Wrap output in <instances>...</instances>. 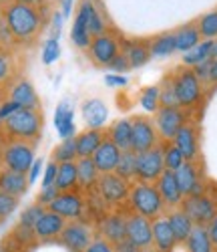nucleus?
Returning a JSON list of instances; mask_svg holds the SVG:
<instances>
[{
  "label": "nucleus",
  "instance_id": "nucleus-42",
  "mask_svg": "<svg viewBox=\"0 0 217 252\" xmlns=\"http://www.w3.org/2000/svg\"><path fill=\"white\" fill-rule=\"evenodd\" d=\"M163 161H165V170L175 172V170H179V167L185 163V158L179 152L177 145L173 141H169V143L163 145Z\"/></svg>",
  "mask_w": 217,
  "mask_h": 252
},
{
  "label": "nucleus",
  "instance_id": "nucleus-38",
  "mask_svg": "<svg viewBox=\"0 0 217 252\" xmlns=\"http://www.w3.org/2000/svg\"><path fill=\"white\" fill-rule=\"evenodd\" d=\"M117 176L125 178L127 182H135L137 180V154L133 150H127L121 154V159L117 163Z\"/></svg>",
  "mask_w": 217,
  "mask_h": 252
},
{
  "label": "nucleus",
  "instance_id": "nucleus-64",
  "mask_svg": "<svg viewBox=\"0 0 217 252\" xmlns=\"http://www.w3.org/2000/svg\"><path fill=\"white\" fill-rule=\"evenodd\" d=\"M0 8H2V6H0Z\"/></svg>",
  "mask_w": 217,
  "mask_h": 252
},
{
  "label": "nucleus",
  "instance_id": "nucleus-21",
  "mask_svg": "<svg viewBox=\"0 0 217 252\" xmlns=\"http://www.w3.org/2000/svg\"><path fill=\"white\" fill-rule=\"evenodd\" d=\"M67 224L69 222L64 220L62 216H58V214L51 212V210H47V212L40 216V220L36 222L32 232H34V236L38 240H51V238H58Z\"/></svg>",
  "mask_w": 217,
  "mask_h": 252
},
{
  "label": "nucleus",
  "instance_id": "nucleus-59",
  "mask_svg": "<svg viewBox=\"0 0 217 252\" xmlns=\"http://www.w3.org/2000/svg\"><path fill=\"white\" fill-rule=\"evenodd\" d=\"M73 2H75V0H60V10H62V16H64V18L71 16V12H73Z\"/></svg>",
  "mask_w": 217,
  "mask_h": 252
},
{
  "label": "nucleus",
  "instance_id": "nucleus-32",
  "mask_svg": "<svg viewBox=\"0 0 217 252\" xmlns=\"http://www.w3.org/2000/svg\"><path fill=\"white\" fill-rule=\"evenodd\" d=\"M173 34H175V49L183 55L201 43V34H199L197 25H185Z\"/></svg>",
  "mask_w": 217,
  "mask_h": 252
},
{
  "label": "nucleus",
  "instance_id": "nucleus-18",
  "mask_svg": "<svg viewBox=\"0 0 217 252\" xmlns=\"http://www.w3.org/2000/svg\"><path fill=\"white\" fill-rule=\"evenodd\" d=\"M155 186H157V190H159V194H161V198H163V202H165V208H169V210L181 208L185 196H183V192L179 190L175 172L165 170V172L161 174V178L155 182Z\"/></svg>",
  "mask_w": 217,
  "mask_h": 252
},
{
  "label": "nucleus",
  "instance_id": "nucleus-20",
  "mask_svg": "<svg viewBox=\"0 0 217 252\" xmlns=\"http://www.w3.org/2000/svg\"><path fill=\"white\" fill-rule=\"evenodd\" d=\"M121 154L123 152L117 148V145L108 137H105V141L101 143V148L93 156V161L97 165L99 174H113L117 170V163L121 159Z\"/></svg>",
  "mask_w": 217,
  "mask_h": 252
},
{
  "label": "nucleus",
  "instance_id": "nucleus-27",
  "mask_svg": "<svg viewBox=\"0 0 217 252\" xmlns=\"http://www.w3.org/2000/svg\"><path fill=\"white\" fill-rule=\"evenodd\" d=\"M107 133L103 129H84L82 133L75 135L77 139V156L79 158H93L95 152L101 148Z\"/></svg>",
  "mask_w": 217,
  "mask_h": 252
},
{
  "label": "nucleus",
  "instance_id": "nucleus-49",
  "mask_svg": "<svg viewBox=\"0 0 217 252\" xmlns=\"http://www.w3.org/2000/svg\"><path fill=\"white\" fill-rule=\"evenodd\" d=\"M84 252H117V248H115V244L107 242L105 238L95 236V238H93V242L89 244V248H86Z\"/></svg>",
  "mask_w": 217,
  "mask_h": 252
},
{
  "label": "nucleus",
  "instance_id": "nucleus-19",
  "mask_svg": "<svg viewBox=\"0 0 217 252\" xmlns=\"http://www.w3.org/2000/svg\"><path fill=\"white\" fill-rule=\"evenodd\" d=\"M173 143L179 148L185 161H195L199 158V135L193 123H185L175 135V139H173Z\"/></svg>",
  "mask_w": 217,
  "mask_h": 252
},
{
  "label": "nucleus",
  "instance_id": "nucleus-29",
  "mask_svg": "<svg viewBox=\"0 0 217 252\" xmlns=\"http://www.w3.org/2000/svg\"><path fill=\"white\" fill-rule=\"evenodd\" d=\"M107 137L111 139L121 152L131 150V143H133V125H131V119H119V121H115L111 127H108Z\"/></svg>",
  "mask_w": 217,
  "mask_h": 252
},
{
  "label": "nucleus",
  "instance_id": "nucleus-55",
  "mask_svg": "<svg viewBox=\"0 0 217 252\" xmlns=\"http://www.w3.org/2000/svg\"><path fill=\"white\" fill-rule=\"evenodd\" d=\"M62 20H64L62 12H60V10H56V12L53 14V38H58L60 29H62Z\"/></svg>",
  "mask_w": 217,
  "mask_h": 252
},
{
  "label": "nucleus",
  "instance_id": "nucleus-4",
  "mask_svg": "<svg viewBox=\"0 0 217 252\" xmlns=\"http://www.w3.org/2000/svg\"><path fill=\"white\" fill-rule=\"evenodd\" d=\"M171 79H173V89H175V95H177V101H179L181 109H191L201 101L203 83L199 81V77L195 75L193 69L183 67Z\"/></svg>",
  "mask_w": 217,
  "mask_h": 252
},
{
  "label": "nucleus",
  "instance_id": "nucleus-11",
  "mask_svg": "<svg viewBox=\"0 0 217 252\" xmlns=\"http://www.w3.org/2000/svg\"><path fill=\"white\" fill-rule=\"evenodd\" d=\"M131 125H133V143H131V150L135 154H143V152H149L159 145V133H157V127L155 123L151 121L149 117H133L131 119Z\"/></svg>",
  "mask_w": 217,
  "mask_h": 252
},
{
  "label": "nucleus",
  "instance_id": "nucleus-17",
  "mask_svg": "<svg viewBox=\"0 0 217 252\" xmlns=\"http://www.w3.org/2000/svg\"><path fill=\"white\" fill-rule=\"evenodd\" d=\"M8 99L14 101L20 109H34V111L40 109V99L36 95L34 85L28 79L14 81L10 85V89H8Z\"/></svg>",
  "mask_w": 217,
  "mask_h": 252
},
{
  "label": "nucleus",
  "instance_id": "nucleus-40",
  "mask_svg": "<svg viewBox=\"0 0 217 252\" xmlns=\"http://www.w3.org/2000/svg\"><path fill=\"white\" fill-rule=\"evenodd\" d=\"M161 87L159 85H151V87H145L139 95V105L143 107V111L147 113H157V109L161 107Z\"/></svg>",
  "mask_w": 217,
  "mask_h": 252
},
{
  "label": "nucleus",
  "instance_id": "nucleus-57",
  "mask_svg": "<svg viewBox=\"0 0 217 252\" xmlns=\"http://www.w3.org/2000/svg\"><path fill=\"white\" fill-rule=\"evenodd\" d=\"M115 248H117V252H141L129 238H125V240H121L119 244H115Z\"/></svg>",
  "mask_w": 217,
  "mask_h": 252
},
{
  "label": "nucleus",
  "instance_id": "nucleus-26",
  "mask_svg": "<svg viewBox=\"0 0 217 252\" xmlns=\"http://www.w3.org/2000/svg\"><path fill=\"white\" fill-rule=\"evenodd\" d=\"M153 246L157 248V252H171L177 246L167 216H159L153 220Z\"/></svg>",
  "mask_w": 217,
  "mask_h": 252
},
{
  "label": "nucleus",
  "instance_id": "nucleus-7",
  "mask_svg": "<svg viewBox=\"0 0 217 252\" xmlns=\"http://www.w3.org/2000/svg\"><path fill=\"white\" fill-rule=\"evenodd\" d=\"M181 210L189 216L195 226H207L217 216V202L209 194L187 196L181 204Z\"/></svg>",
  "mask_w": 217,
  "mask_h": 252
},
{
  "label": "nucleus",
  "instance_id": "nucleus-54",
  "mask_svg": "<svg viewBox=\"0 0 217 252\" xmlns=\"http://www.w3.org/2000/svg\"><path fill=\"white\" fill-rule=\"evenodd\" d=\"M105 85H108V87H127L129 79L125 75H105Z\"/></svg>",
  "mask_w": 217,
  "mask_h": 252
},
{
  "label": "nucleus",
  "instance_id": "nucleus-35",
  "mask_svg": "<svg viewBox=\"0 0 217 252\" xmlns=\"http://www.w3.org/2000/svg\"><path fill=\"white\" fill-rule=\"evenodd\" d=\"M211 51H213V40L203 38L197 47H193L191 51H187L183 55V65L189 67V69H195L197 65H201V63L211 59Z\"/></svg>",
  "mask_w": 217,
  "mask_h": 252
},
{
  "label": "nucleus",
  "instance_id": "nucleus-23",
  "mask_svg": "<svg viewBox=\"0 0 217 252\" xmlns=\"http://www.w3.org/2000/svg\"><path fill=\"white\" fill-rule=\"evenodd\" d=\"M54 127H56V133H58L60 139H71L77 133V127H75V109H73V105L67 99L60 101L56 111H54Z\"/></svg>",
  "mask_w": 217,
  "mask_h": 252
},
{
  "label": "nucleus",
  "instance_id": "nucleus-36",
  "mask_svg": "<svg viewBox=\"0 0 217 252\" xmlns=\"http://www.w3.org/2000/svg\"><path fill=\"white\" fill-rule=\"evenodd\" d=\"M71 40L73 45L77 49H86L89 51L91 43H93V36L89 34V31H86V23H84V16L81 12H77L75 16V23H73V29H71Z\"/></svg>",
  "mask_w": 217,
  "mask_h": 252
},
{
  "label": "nucleus",
  "instance_id": "nucleus-13",
  "mask_svg": "<svg viewBox=\"0 0 217 252\" xmlns=\"http://www.w3.org/2000/svg\"><path fill=\"white\" fill-rule=\"evenodd\" d=\"M119 53H121V43H119V38L111 32L95 36L91 47H89L91 61L97 63V65H101V67H108Z\"/></svg>",
  "mask_w": 217,
  "mask_h": 252
},
{
  "label": "nucleus",
  "instance_id": "nucleus-63",
  "mask_svg": "<svg viewBox=\"0 0 217 252\" xmlns=\"http://www.w3.org/2000/svg\"><path fill=\"white\" fill-rule=\"evenodd\" d=\"M8 2H12V0H0V6H4V4H8Z\"/></svg>",
  "mask_w": 217,
  "mask_h": 252
},
{
  "label": "nucleus",
  "instance_id": "nucleus-58",
  "mask_svg": "<svg viewBox=\"0 0 217 252\" xmlns=\"http://www.w3.org/2000/svg\"><path fill=\"white\" fill-rule=\"evenodd\" d=\"M205 228H207V234H209V238H211V242H213V246H215V250H217V216H215Z\"/></svg>",
  "mask_w": 217,
  "mask_h": 252
},
{
  "label": "nucleus",
  "instance_id": "nucleus-43",
  "mask_svg": "<svg viewBox=\"0 0 217 252\" xmlns=\"http://www.w3.org/2000/svg\"><path fill=\"white\" fill-rule=\"evenodd\" d=\"M197 29H199L201 38L215 40V38H217V10H211V12L203 14V16L197 20Z\"/></svg>",
  "mask_w": 217,
  "mask_h": 252
},
{
  "label": "nucleus",
  "instance_id": "nucleus-30",
  "mask_svg": "<svg viewBox=\"0 0 217 252\" xmlns=\"http://www.w3.org/2000/svg\"><path fill=\"white\" fill-rule=\"evenodd\" d=\"M77 174H79V188L82 190H95L101 178L93 158H79L77 159Z\"/></svg>",
  "mask_w": 217,
  "mask_h": 252
},
{
  "label": "nucleus",
  "instance_id": "nucleus-50",
  "mask_svg": "<svg viewBox=\"0 0 217 252\" xmlns=\"http://www.w3.org/2000/svg\"><path fill=\"white\" fill-rule=\"evenodd\" d=\"M12 43H14V38H12L10 31H8V25H6V20H4L2 12H0V49H4V51H6Z\"/></svg>",
  "mask_w": 217,
  "mask_h": 252
},
{
  "label": "nucleus",
  "instance_id": "nucleus-39",
  "mask_svg": "<svg viewBox=\"0 0 217 252\" xmlns=\"http://www.w3.org/2000/svg\"><path fill=\"white\" fill-rule=\"evenodd\" d=\"M77 159H79V156H77V139L75 137L62 139L53 152V161H56V163H71Z\"/></svg>",
  "mask_w": 217,
  "mask_h": 252
},
{
  "label": "nucleus",
  "instance_id": "nucleus-62",
  "mask_svg": "<svg viewBox=\"0 0 217 252\" xmlns=\"http://www.w3.org/2000/svg\"><path fill=\"white\" fill-rule=\"evenodd\" d=\"M211 59H217V38L213 40V51H211Z\"/></svg>",
  "mask_w": 217,
  "mask_h": 252
},
{
  "label": "nucleus",
  "instance_id": "nucleus-45",
  "mask_svg": "<svg viewBox=\"0 0 217 252\" xmlns=\"http://www.w3.org/2000/svg\"><path fill=\"white\" fill-rule=\"evenodd\" d=\"M12 73H14V61H12V57L8 55V51L0 49V87L12 79Z\"/></svg>",
  "mask_w": 217,
  "mask_h": 252
},
{
  "label": "nucleus",
  "instance_id": "nucleus-41",
  "mask_svg": "<svg viewBox=\"0 0 217 252\" xmlns=\"http://www.w3.org/2000/svg\"><path fill=\"white\" fill-rule=\"evenodd\" d=\"M47 212V208L45 206H40V204H32L28 206L23 216H20V222H18V230H27V232H32L36 222L40 220V216Z\"/></svg>",
  "mask_w": 217,
  "mask_h": 252
},
{
  "label": "nucleus",
  "instance_id": "nucleus-52",
  "mask_svg": "<svg viewBox=\"0 0 217 252\" xmlns=\"http://www.w3.org/2000/svg\"><path fill=\"white\" fill-rule=\"evenodd\" d=\"M56 172H58V163L56 161H49L45 172H42V186H53L56 180Z\"/></svg>",
  "mask_w": 217,
  "mask_h": 252
},
{
  "label": "nucleus",
  "instance_id": "nucleus-53",
  "mask_svg": "<svg viewBox=\"0 0 217 252\" xmlns=\"http://www.w3.org/2000/svg\"><path fill=\"white\" fill-rule=\"evenodd\" d=\"M20 107L14 103V101H10V99H6V101H2L0 103V121H4V119H8L12 113H16Z\"/></svg>",
  "mask_w": 217,
  "mask_h": 252
},
{
  "label": "nucleus",
  "instance_id": "nucleus-2",
  "mask_svg": "<svg viewBox=\"0 0 217 252\" xmlns=\"http://www.w3.org/2000/svg\"><path fill=\"white\" fill-rule=\"evenodd\" d=\"M129 208L133 214L145 216L149 220H155L163 216L165 212V202L157 190L155 184H145V182H135L131 186V194H129Z\"/></svg>",
  "mask_w": 217,
  "mask_h": 252
},
{
  "label": "nucleus",
  "instance_id": "nucleus-12",
  "mask_svg": "<svg viewBox=\"0 0 217 252\" xmlns=\"http://www.w3.org/2000/svg\"><path fill=\"white\" fill-rule=\"evenodd\" d=\"M93 230L86 226L82 220H73L64 226L62 234L58 236L60 244L67 248L69 252H84L93 242Z\"/></svg>",
  "mask_w": 217,
  "mask_h": 252
},
{
  "label": "nucleus",
  "instance_id": "nucleus-28",
  "mask_svg": "<svg viewBox=\"0 0 217 252\" xmlns=\"http://www.w3.org/2000/svg\"><path fill=\"white\" fill-rule=\"evenodd\" d=\"M167 220H169V226L173 230V236H175L177 244H185L189 234L195 228V224L189 220V216L183 212L181 208H177V210H171V212L167 214Z\"/></svg>",
  "mask_w": 217,
  "mask_h": 252
},
{
  "label": "nucleus",
  "instance_id": "nucleus-16",
  "mask_svg": "<svg viewBox=\"0 0 217 252\" xmlns=\"http://www.w3.org/2000/svg\"><path fill=\"white\" fill-rule=\"evenodd\" d=\"M99 236L111 244H119L127 238V216L121 212H111L99 220Z\"/></svg>",
  "mask_w": 217,
  "mask_h": 252
},
{
  "label": "nucleus",
  "instance_id": "nucleus-25",
  "mask_svg": "<svg viewBox=\"0 0 217 252\" xmlns=\"http://www.w3.org/2000/svg\"><path fill=\"white\" fill-rule=\"evenodd\" d=\"M82 16H84V23H86V31H89V34L95 38L99 34H105L107 32V25H105V18L99 10V6L95 4V0H82L79 10Z\"/></svg>",
  "mask_w": 217,
  "mask_h": 252
},
{
  "label": "nucleus",
  "instance_id": "nucleus-22",
  "mask_svg": "<svg viewBox=\"0 0 217 252\" xmlns=\"http://www.w3.org/2000/svg\"><path fill=\"white\" fill-rule=\"evenodd\" d=\"M81 115H82V121L86 125V129H103V125L108 119V109H107L105 101L89 99V101L82 103Z\"/></svg>",
  "mask_w": 217,
  "mask_h": 252
},
{
  "label": "nucleus",
  "instance_id": "nucleus-9",
  "mask_svg": "<svg viewBox=\"0 0 217 252\" xmlns=\"http://www.w3.org/2000/svg\"><path fill=\"white\" fill-rule=\"evenodd\" d=\"M165 172V161H163V145L137 154V182L145 184H155L161 174Z\"/></svg>",
  "mask_w": 217,
  "mask_h": 252
},
{
  "label": "nucleus",
  "instance_id": "nucleus-56",
  "mask_svg": "<svg viewBox=\"0 0 217 252\" xmlns=\"http://www.w3.org/2000/svg\"><path fill=\"white\" fill-rule=\"evenodd\" d=\"M40 174H42V161H40V159H34V163H32V167H30V172H28V184L32 186V184L38 180Z\"/></svg>",
  "mask_w": 217,
  "mask_h": 252
},
{
  "label": "nucleus",
  "instance_id": "nucleus-1",
  "mask_svg": "<svg viewBox=\"0 0 217 252\" xmlns=\"http://www.w3.org/2000/svg\"><path fill=\"white\" fill-rule=\"evenodd\" d=\"M2 12L8 31L14 38V43L28 45L40 34L42 27H45V16H42L38 6L32 4H23V2H8L0 8Z\"/></svg>",
  "mask_w": 217,
  "mask_h": 252
},
{
  "label": "nucleus",
  "instance_id": "nucleus-24",
  "mask_svg": "<svg viewBox=\"0 0 217 252\" xmlns=\"http://www.w3.org/2000/svg\"><path fill=\"white\" fill-rule=\"evenodd\" d=\"M28 174H20V172H12V170H4L0 172V190L14 196V198H23L28 192Z\"/></svg>",
  "mask_w": 217,
  "mask_h": 252
},
{
  "label": "nucleus",
  "instance_id": "nucleus-31",
  "mask_svg": "<svg viewBox=\"0 0 217 252\" xmlns=\"http://www.w3.org/2000/svg\"><path fill=\"white\" fill-rule=\"evenodd\" d=\"M54 186L58 192H73L79 188V174H77V161L71 163H58V172Z\"/></svg>",
  "mask_w": 217,
  "mask_h": 252
},
{
  "label": "nucleus",
  "instance_id": "nucleus-8",
  "mask_svg": "<svg viewBox=\"0 0 217 252\" xmlns=\"http://www.w3.org/2000/svg\"><path fill=\"white\" fill-rule=\"evenodd\" d=\"M155 127H157V133L159 137L169 143L175 139V135L179 133V129L187 123V115L181 107H159L157 113H155Z\"/></svg>",
  "mask_w": 217,
  "mask_h": 252
},
{
  "label": "nucleus",
  "instance_id": "nucleus-6",
  "mask_svg": "<svg viewBox=\"0 0 217 252\" xmlns=\"http://www.w3.org/2000/svg\"><path fill=\"white\" fill-rule=\"evenodd\" d=\"M2 163L6 170L28 174L34 163V148L28 141H16L10 139L2 148Z\"/></svg>",
  "mask_w": 217,
  "mask_h": 252
},
{
  "label": "nucleus",
  "instance_id": "nucleus-33",
  "mask_svg": "<svg viewBox=\"0 0 217 252\" xmlns=\"http://www.w3.org/2000/svg\"><path fill=\"white\" fill-rule=\"evenodd\" d=\"M123 55L127 57L131 69H139V67L147 65V61L151 59L149 45H145V43H123Z\"/></svg>",
  "mask_w": 217,
  "mask_h": 252
},
{
  "label": "nucleus",
  "instance_id": "nucleus-37",
  "mask_svg": "<svg viewBox=\"0 0 217 252\" xmlns=\"http://www.w3.org/2000/svg\"><path fill=\"white\" fill-rule=\"evenodd\" d=\"M149 51H151V57H155V59H163V57L173 55V53L177 51L175 49V34H173V32L159 34L157 38L151 40Z\"/></svg>",
  "mask_w": 217,
  "mask_h": 252
},
{
  "label": "nucleus",
  "instance_id": "nucleus-10",
  "mask_svg": "<svg viewBox=\"0 0 217 252\" xmlns=\"http://www.w3.org/2000/svg\"><path fill=\"white\" fill-rule=\"evenodd\" d=\"M84 208H86V202H84L82 194L77 192V190H73V192H60V194L47 206V210H51V212L62 216L67 222L81 220L82 214H84Z\"/></svg>",
  "mask_w": 217,
  "mask_h": 252
},
{
  "label": "nucleus",
  "instance_id": "nucleus-46",
  "mask_svg": "<svg viewBox=\"0 0 217 252\" xmlns=\"http://www.w3.org/2000/svg\"><path fill=\"white\" fill-rule=\"evenodd\" d=\"M60 57V45H58V38H49L45 47H42V63L45 65H53V63Z\"/></svg>",
  "mask_w": 217,
  "mask_h": 252
},
{
  "label": "nucleus",
  "instance_id": "nucleus-34",
  "mask_svg": "<svg viewBox=\"0 0 217 252\" xmlns=\"http://www.w3.org/2000/svg\"><path fill=\"white\" fill-rule=\"evenodd\" d=\"M187 252H215V246L207 234L205 226H195L193 232L189 234L187 242H185Z\"/></svg>",
  "mask_w": 217,
  "mask_h": 252
},
{
  "label": "nucleus",
  "instance_id": "nucleus-5",
  "mask_svg": "<svg viewBox=\"0 0 217 252\" xmlns=\"http://www.w3.org/2000/svg\"><path fill=\"white\" fill-rule=\"evenodd\" d=\"M131 182H127L125 178L113 174H101L99 182H97V194L103 200V204L107 206H119L125 200H129V194H131Z\"/></svg>",
  "mask_w": 217,
  "mask_h": 252
},
{
  "label": "nucleus",
  "instance_id": "nucleus-60",
  "mask_svg": "<svg viewBox=\"0 0 217 252\" xmlns=\"http://www.w3.org/2000/svg\"><path fill=\"white\" fill-rule=\"evenodd\" d=\"M207 83H211V85H215V83H217V59H211V71H209Z\"/></svg>",
  "mask_w": 217,
  "mask_h": 252
},
{
  "label": "nucleus",
  "instance_id": "nucleus-47",
  "mask_svg": "<svg viewBox=\"0 0 217 252\" xmlns=\"http://www.w3.org/2000/svg\"><path fill=\"white\" fill-rule=\"evenodd\" d=\"M16 208H18V198H14V196L0 190V220L8 218Z\"/></svg>",
  "mask_w": 217,
  "mask_h": 252
},
{
  "label": "nucleus",
  "instance_id": "nucleus-61",
  "mask_svg": "<svg viewBox=\"0 0 217 252\" xmlns=\"http://www.w3.org/2000/svg\"><path fill=\"white\" fill-rule=\"evenodd\" d=\"M14 2H23V4H32V6H40L45 0H14Z\"/></svg>",
  "mask_w": 217,
  "mask_h": 252
},
{
  "label": "nucleus",
  "instance_id": "nucleus-14",
  "mask_svg": "<svg viewBox=\"0 0 217 252\" xmlns=\"http://www.w3.org/2000/svg\"><path fill=\"white\" fill-rule=\"evenodd\" d=\"M127 238L139 250H147L153 246V220L139 214L127 216Z\"/></svg>",
  "mask_w": 217,
  "mask_h": 252
},
{
  "label": "nucleus",
  "instance_id": "nucleus-15",
  "mask_svg": "<svg viewBox=\"0 0 217 252\" xmlns=\"http://www.w3.org/2000/svg\"><path fill=\"white\" fill-rule=\"evenodd\" d=\"M175 178H177V184H179V190L183 192L185 198L205 194V186L201 182L199 167L195 161H185L179 170H175Z\"/></svg>",
  "mask_w": 217,
  "mask_h": 252
},
{
  "label": "nucleus",
  "instance_id": "nucleus-48",
  "mask_svg": "<svg viewBox=\"0 0 217 252\" xmlns=\"http://www.w3.org/2000/svg\"><path fill=\"white\" fill-rule=\"evenodd\" d=\"M60 192L56 190V186L53 184V186H42L40 188V192H38V198H36V204H40V206H49L56 196H58Z\"/></svg>",
  "mask_w": 217,
  "mask_h": 252
},
{
  "label": "nucleus",
  "instance_id": "nucleus-44",
  "mask_svg": "<svg viewBox=\"0 0 217 252\" xmlns=\"http://www.w3.org/2000/svg\"><path fill=\"white\" fill-rule=\"evenodd\" d=\"M161 87V107H179V101H177V95H175V89H173V79L167 77L163 81V85Z\"/></svg>",
  "mask_w": 217,
  "mask_h": 252
},
{
  "label": "nucleus",
  "instance_id": "nucleus-3",
  "mask_svg": "<svg viewBox=\"0 0 217 252\" xmlns=\"http://www.w3.org/2000/svg\"><path fill=\"white\" fill-rule=\"evenodd\" d=\"M2 133L16 141H34L42 131V115L34 109H18L2 121Z\"/></svg>",
  "mask_w": 217,
  "mask_h": 252
},
{
  "label": "nucleus",
  "instance_id": "nucleus-51",
  "mask_svg": "<svg viewBox=\"0 0 217 252\" xmlns=\"http://www.w3.org/2000/svg\"><path fill=\"white\" fill-rule=\"evenodd\" d=\"M129 69H131V65H129V61H127V57H125L123 53H119V55L113 59L111 65H108V71H113V73H117V75H123V73H127Z\"/></svg>",
  "mask_w": 217,
  "mask_h": 252
}]
</instances>
